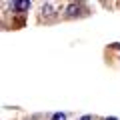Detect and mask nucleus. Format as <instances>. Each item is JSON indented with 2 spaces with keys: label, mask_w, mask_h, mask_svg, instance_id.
<instances>
[{
  "label": "nucleus",
  "mask_w": 120,
  "mask_h": 120,
  "mask_svg": "<svg viewBox=\"0 0 120 120\" xmlns=\"http://www.w3.org/2000/svg\"><path fill=\"white\" fill-rule=\"evenodd\" d=\"M10 8H12V10H28L30 8V2H26V0H16V2L10 4Z\"/></svg>",
  "instance_id": "f257e3e1"
},
{
  "label": "nucleus",
  "mask_w": 120,
  "mask_h": 120,
  "mask_svg": "<svg viewBox=\"0 0 120 120\" xmlns=\"http://www.w3.org/2000/svg\"><path fill=\"white\" fill-rule=\"evenodd\" d=\"M66 116L68 114H64V112H56V114H52V120H66Z\"/></svg>",
  "instance_id": "7ed1b4c3"
},
{
  "label": "nucleus",
  "mask_w": 120,
  "mask_h": 120,
  "mask_svg": "<svg viewBox=\"0 0 120 120\" xmlns=\"http://www.w3.org/2000/svg\"><path fill=\"white\" fill-rule=\"evenodd\" d=\"M104 120H118L116 116H110V118H104Z\"/></svg>",
  "instance_id": "39448f33"
},
{
  "label": "nucleus",
  "mask_w": 120,
  "mask_h": 120,
  "mask_svg": "<svg viewBox=\"0 0 120 120\" xmlns=\"http://www.w3.org/2000/svg\"><path fill=\"white\" fill-rule=\"evenodd\" d=\"M80 120H92V116H90V114H86V116H82Z\"/></svg>",
  "instance_id": "20e7f679"
},
{
  "label": "nucleus",
  "mask_w": 120,
  "mask_h": 120,
  "mask_svg": "<svg viewBox=\"0 0 120 120\" xmlns=\"http://www.w3.org/2000/svg\"><path fill=\"white\" fill-rule=\"evenodd\" d=\"M52 8H54V4H50V2H46V4L42 6V12H44V14H52Z\"/></svg>",
  "instance_id": "f03ea898"
}]
</instances>
